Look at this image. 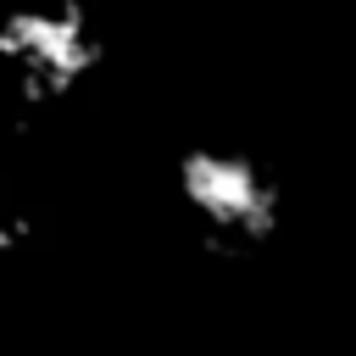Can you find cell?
Instances as JSON below:
<instances>
[{"mask_svg": "<svg viewBox=\"0 0 356 356\" xmlns=\"http://www.w3.org/2000/svg\"><path fill=\"white\" fill-rule=\"evenodd\" d=\"M184 200L222 239H250L273 222V184L245 156H189L184 161Z\"/></svg>", "mask_w": 356, "mask_h": 356, "instance_id": "cell-1", "label": "cell"}]
</instances>
